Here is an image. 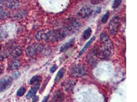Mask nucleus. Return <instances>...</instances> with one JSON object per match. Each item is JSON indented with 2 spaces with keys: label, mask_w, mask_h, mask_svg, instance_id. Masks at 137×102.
I'll return each instance as SVG.
<instances>
[{
  "label": "nucleus",
  "mask_w": 137,
  "mask_h": 102,
  "mask_svg": "<svg viewBox=\"0 0 137 102\" xmlns=\"http://www.w3.org/2000/svg\"><path fill=\"white\" fill-rule=\"evenodd\" d=\"M69 33L64 29H58L49 31L45 34L44 38L48 42H56L64 39Z\"/></svg>",
  "instance_id": "obj_1"
},
{
  "label": "nucleus",
  "mask_w": 137,
  "mask_h": 102,
  "mask_svg": "<svg viewBox=\"0 0 137 102\" xmlns=\"http://www.w3.org/2000/svg\"><path fill=\"white\" fill-rule=\"evenodd\" d=\"M113 50V47L102 44L95 47L94 53L99 58L108 59L111 57Z\"/></svg>",
  "instance_id": "obj_2"
},
{
  "label": "nucleus",
  "mask_w": 137,
  "mask_h": 102,
  "mask_svg": "<svg viewBox=\"0 0 137 102\" xmlns=\"http://www.w3.org/2000/svg\"><path fill=\"white\" fill-rule=\"evenodd\" d=\"M81 26V23L76 19L69 18L64 22V29L68 33L75 32Z\"/></svg>",
  "instance_id": "obj_3"
},
{
  "label": "nucleus",
  "mask_w": 137,
  "mask_h": 102,
  "mask_svg": "<svg viewBox=\"0 0 137 102\" xmlns=\"http://www.w3.org/2000/svg\"><path fill=\"white\" fill-rule=\"evenodd\" d=\"M120 25V19L118 16H114L109 22L108 29L110 34L116 35L119 29Z\"/></svg>",
  "instance_id": "obj_4"
},
{
  "label": "nucleus",
  "mask_w": 137,
  "mask_h": 102,
  "mask_svg": "<svg viewBox=\"0 0 137 102\" xmlns=\"http://www.w3.org/2000/svg\"><path fill=\"white\" fill-rule=\"evenodd\" d=\"M44 46L42 44H33L26 49V54L28 57H32L40 53L43 50Z\"/></svg>",
  "instance_id": "obj_5"
},
{
  "label": "nucleus",
  "mask_w": 137,
  "mask_h": 102,
  "mask_svg": "<svg viewBox=\"0 0 137 102\" xmlns=\"http://www.w3.org/2000/svg\"><path fill=\"white\" fill-rule=\"evenodd\" d=\"M86 73V67L81 64H76L72 69V74L76 77H81L84 76Z\"/></svg>",
  "instance_id": "obj_6"
},
{
  "label": "nucleus",
  "mask_w": 137,
  "mask_h": 102,
  "mask_svg": "<svg viewBox=\"0 0 137 102\" xmlns=\"http://www.w3.org/2000/svg\"><path fill=\"white\" fill-rule=\"evenodd\" d=\"M13 82V79L10 77H5L0 80V92H4L9 89Z\"/></svg>",
  "instance_id": "obj_7"
},
{
  "label": "nucleus",
  "mask_w": 137,
  "mask_h": 102,
  "mask_svg": "<svg viewBox=\"0 0 137 102\" xmlns=\"http://www.w3.org/2000/svg\"><path fill=\"white\" fill-rule=\"evenodd\" d=\"M93 9L89 6H86L83 7L78 13L77 15L79 18L84 19L89 16L93 12Z\"/></svg>",
  "instance_id": "obj_8"
},
{
  "label": "nucleus",
  "mask_w": 137,
  "mask_h": 102,
  "mask_svg": "<svg viewBox=\"0 0 137 102\" xmlns=\"http://www.w3.org/2000/svg\"><path fill=\"white\" fill-rule=\"evenodd\" d=\"M100 40L102 44L107 45L110 47H113L111 41L110 40L109 36L105 32H103L100 37Z\"/></svg>",
  "instance_id": "obj_9"
},
{
  "label": "nucleus",
  "mask_w": 137,
  "mask_h": 102,
  "mask_svg": "<svg viewBox=\"0 0 137 102\" xmlns=\"http://www.w3.org/2000/svg\"><path fill=\"white\" fill-rule=\"evenodd\" d=\"M6 5L12 9H17L20 7V2L18 0H6Z\"/></svg>",
  "instance_id": "obj_10"
},
{
  "label": "nucleus",
  "mask_w": 137,
  "mask_h": 102,
  "mask_svg": "<svg viewBox=\"0 0 137 102\" xmlns=\"http://www.w3.org/2000/svg\"><path fill=\"white\" fill-rule=\"evenodd\" d=\"M65 98L64 93L61 90H58L55 93L53 96V100L54 102H62Z\"/></svg>",
  "instance_id": "obj_11"
},
{
  "label": "nucleus",
  "mask_w": 137,
  "mask_h": 102,
  "mask_svg": "<svg viewBox=\"0 0 137 102\" xmlns=\"http://www.w3.org/2000/svg\"><path fill=\"white\" fill-rule=\"evenodd\" d=\"M40 86V83H37L35 84V85L34 86V87H33L27 93V94H26V98L27 99H29L31 97H32L33 96H35L36 95V94L37 93L38 90L39 89Z\"/></svg>",
  "instance_id": "obj_12"
},
{
  "label": "nucleus",
  "mask_w": 137,
  "mask_h": 102,
  "mask_svg": "<svg viewBox=\"0 0 137 102\" xmlns=\"http://www.w3.org/2000/svg\"><path fill=\"white\" fill-rule=\"evenodd\" d=\"M23 54V49L21 46H18L13 49L11 53V56L13 58H17L22 55Z\"/></svg>",
  "instance_id": "obj_13"
},
{
  "label": "nucleus",
  "mask_w": 137,
  "mask_h": 102,
  "mask_svg": "<svg viewBox=\"0 0 137 102\" xmlns=\"http://www.w3.org/2000/svg\"><path fill=\"white\" fill-rule=\"evenodd\" d=\"M75 40L74 39H71L70 41H68V42H66L65 43H64L63 45H62V46L60 48V51L61 52H65V51L68 50L70 48H71V47H72L74 43H75Z\"/></svg>",
  "instance_id": "obj_14"
},
{
  "label": "nucleus",
  "mask_w": 137,
  "mask_h": 102,
  "mask_svg": "<svg viewBox=\"0 0 137 102\" xmlns=\"http://www.w3.org/2000/svg\"><path fill=\"white\" fill-rule=\"evenodd\" d=\"M9 16V12L0 7V21L7 18Z\"/></svg>",
  "instance_id": "obj_15"
},
{
  "label": "nucleus",
  "mask_w": 137,
  "mask_h": 102,
  "mask_svg": "<svg viewBox=\"0 0 137 102\" xmlns=\"http://www.w3.org/2000/svg\"><path fill=\"white\" fill-rule=\"evenodd\" d=\"M65 73V71L64 69H60V71L58 72V73L56 74V76L55 78L54 79V82L55 83H57L59 81H60V80L64 77Z\"/></svg>",
  "instance_id": "obj_16"
},
{
  "label": "nucleus",
  "mask_w": 137,
  "mask_h": 102,
  "mask_svg": "<svg viewBox=\"0 0 137 102\" xmlns=\"http://www.w3.org/2000/svg\"><path fill=\"white\" fill-rule=\"evenodd\" d=\"M21 65V61L19 59H16L13 61L11 64V69L12 70H17L19 69Z\"/></svg>",
  "instance_id": "obj_17"
},
{
  "label": "nucleus",
  "mask_w": 137,
  "mask_h": 102,
  "mask_svg": "<svg viewBox=\"0 0 137 102\" xmlns=\"http://www.w3.org/2000/svg\"><path fill=\"white\" fill-rule=\"evenodd\" d=\"M42 81V78L40 76H35L33 77L30 81V84H34L40 83Z\"/></svg>",
  "instance_id": "obj_18"
},
{
  "label": "nucleus",
  "mask_w": 137,
  "mask_h": 102,
  "mask_svg": "<svg viewBox=\"0 0 137 102\" xmlns=\"http://www.w3.org/2000/svg\"><path fill=\"white\" fill-rule=\"evenodd\" d=\"M92 30L90 28H87L84 32L83 34V37L85 40H86L87 39H88L90 36L92 35Z\"/></svg>",
  "instance_id": "obj_19"
},
{
  "label": "nucleus",
  "mask_w": 137,
  "mask_h": 102,
  "mask_svg": "<svg viewBox=\"0 0 137 102\" xmlns=\"http://www.w3.org/2000/svg\"><path fill=\"white\" fill-rule=\"evenodd\" d=\"M95 37L94 36L92 38H91V39L89 40V41L86 43V44L84 46V47H83V48H82V49L81 50V52H80V55H81L82 54H83V53L85 52V51L87 49V48H88V47H89V45L91 44V43L94 41V40H95Z\"/></svg>",
  "instance_id": "obj_20"
},
{
  "label": "nucleus",
  "mask_w": 137,
  "mask_h": 102,
  "mask_svg": "<svg viewBox=\"0 0 137 102\" xmlns=\"http://www.w3.org/2000/svg\"><path fill=\"white\" fill-rule=\"evenodd\" d=\"M7 37L6 31L2 27H0V40H3Z\"/></svg>",
  "instance_id": "obj_21"
},
{
  "label": "nucleus",
  "mask_w": 137,
  "mask_h": 102,
  "mask_svg": "<svg viewBox=\"0 0 137 102\" xmlns=\"http://www.w3.org/2000/svg\"><path fill=\"white\" fill-rule=\"evenodd\" d=\"M44 35H45V33L43 31H39L37 35H36V39L37 40H42L43 38H44Z\"/></svg>",
  "instance_id": "obj_22"
},
{
  "label": "nucleus",
  "mask_w": 137,
  "mask_h": 102,
  "mask_svg": "<svg viewBox=\"0 0 137 102\" xmlns=\"http://www.w3.org/2000/svg\"><path fill=\"white\" fill-rule=\"evenodd\" d=\"M25 92H26V89L24 87H22L18 89V90L17 91V95L18 96H22L25 94Z\"/></svg>",
  "instance_id": "obj_23"
},
{
  "label": "nucleus",
  "mask_w": 137,
  "mask_h": 102,
  "mask_svg": "<svg viewBox=\"0 0 137 102\" xmlns=\"http://www.w3.org/2000/svg\"><path fill=\"white\" fill-rule=\"evenodd\" d=\"M121 2H122V0H115L113 3L112 7L113 8H118L121 4Z\"/></svg>",
  "instance_id": "obj_24"
},
{
  "label": "nucleus",
  "mask_w": 137,
  "mask_h": 102,
  "mask_svg": "<svg viewBox=\"0 0 137 102\" xmlns=\"http://www.w3.org/2000/svg\"><path fill=\"white\" fill-rule=\"evenodd\" d=\"M109 16V12H107L103 16L102 19V22L103 23H106V22L108 20V19Z\"/></svg>",
  "instance_id": "obj_25"
},
{
  "label": "nucleus",
  "mask_w": 137,
  "mask_h": 102,
  "mask_svg": "<svg viewBox=\"0 0 137 102\" xmlns=\"http://www.w3.org/2000/svg\"><path fill=\"white\" fill-rule=\"evenodd\" d=\"M104 1V0H91V3L93 5H98Z\"/></svg>",
  "instance_id": "obj_26"
},
{
  "label": "nucleus",
  "mask_w": 137,
  "mask_h": 102,
  "mask_svg": "<svg viewBox=\"0 0 137 102\" xmlns=\"http://www.w3.org/2000/svg\"><path fill=\"white\" fill-rule=\"evenodd\" d=\"M58 68V66L56 65H53L51 67V69H50V72L51 73H54L57 69Z\"/></svg>",
  "instance_id": "obj_27"
},
{
  "label": "nucleus",
  "mask_w": 137,
  "mask_h": 102,
  "mask_svg": "<svg viewBox=\"0 0 137 102\" xmlns=\"http://www.w3.org/2000/svg\"><path fill=\"white\" fill-rule=\"evenodd\" d=\"M39 99V97L38 95H35L32 97V102H37Z\"/></svg>",
  "instance_id": "obj_28"
},
{
  "label": "nucleus",
  "mask_w": 137,
  "mask_h": 102,
  "mask_svg": "<svg viewBox=\"0 0 137 102\" xmlns=\"http://www.w3.org/2000/svg\"><path fill=\"white\" fill-rule=\"evenodd\" d=\"M4 71V66L2 64H0V76H1Z\"/></svg>",
  "instance_id": "obj_29"
},
{
  "label": "nucleus",
  "mask_w": 137,
  "mask_h": 102,
  "mask_svg": "<svg viewBox=\"0 0 137 102\" xmlns=\"http://www.w3.org/2000/svg\"><path fill=\"white\" fill-rule=\"evenodd\" d=\"M20 75V73L18 72H15V73H14L13 77H14V78L15 79H17L18 77H19Z\"/></svg>",
  "instance_id": "obj_30"
},
{
  "label": "nucleus",
  "mask_w": 137,
  "mask_h": 102,
  "mask_svg": "<svg viewBox=\"0 0 137 102\" xmlns=\"http://www.w3.org/2000/svg\"><path fill=\"white\" fill-rule=\"evenodd\" d=\"M48 98H49V95L46 96V97H45L44 98V99H43V100L42 101V102H47V101Z\"/></svg>",
  "instance_id": "obj_31"
},
{
  "label": "nucleus",
  "mask_w": 137,
  "mask_h": 102,
  "mask_svg": "<svg viewBox=\"0 0 137 102\" xmlns=\"http://www.w3.org/2000/svg\"><path fill=\"white\" fill-rule=\"evenodd\" d=\"M1 48H2V45H1V44H0V50L1 49Z\"/></svg>",
  "instance_id": "obj_32"
}]
</instances>
